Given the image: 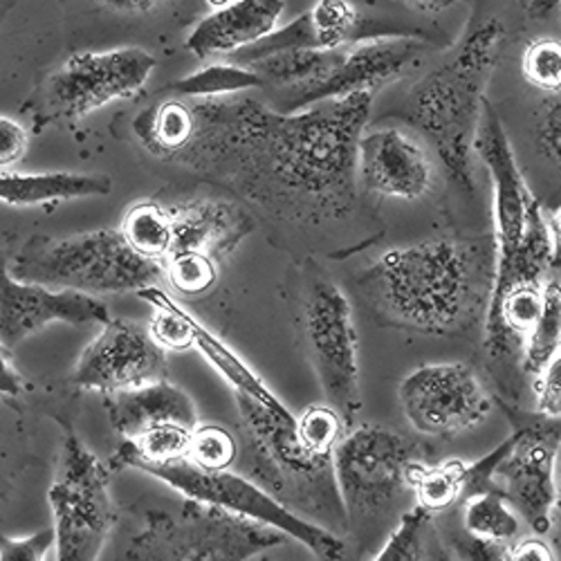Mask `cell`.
<instances>
[{
    "mask_svg": "<svg viewBox=\"0 0 561 561\" xmlns=\"http://www.w3.org/2000/svg\"><path fill=\"white\" fill-rule=\"evenodd\" d=\"M346 48L340 50H290L263 57L245 68L263 79V88H276L278 95L304 90L329 79L344 61Z\"/></svg>",
    "mask_w": 561,
    "mask_h": 561,
    "instance_id": "obj_23",
    "label": "cell"
},
{
    "mask_svg": "<svg viewBox=\"0 0 561 561\" xmlns=\"http://www.w3.org/2000/svg\"><path fill=\"white\" fill-rule=\"evenodd\" d=\"M535 147L541 160L561 167V98L543 104L535 119Z\"/></svg>",
    "mask_w": 561,
    "mask_h": 561,
    "instance_id": "obj_38",
    "label": "cell"
},
{
    "mask_svg": "<svg viewBox=\"0 0 561 561\" xmlns=\"http://www.w3.org/2000/svg\"><path fill=\"white\" fill-rule=\"evenodd\" d=\"M530 391L535 396L537 415L561 420V353L537 373Z\"/></svg>",
    "mask_w": 561,
    "mask_h": 561,
    "instance_id": "obj_39",
    "label": "cell"
},
{
    "mask_svg": "<svg viewBox=\"0 0 561 561\" xmlns=\"http://www.w3.org/2000/svg\"><path fill=\"white\" fill-rule=\"evenodd\" d=\"M427 449L380 425H357L333 451L335 477L346 507L348 533L364 537L382 526L393 530L398 507L413 494L411 472Z\"/></svg>",
    "mask_w": 561,
    "mask_h": 561,
    "instance_id": "obj_6",
    "label": "cell"
},
{
    "mask_svg": "<svg viewBox=\"0 0 561 561\" xmlns=\"http://www.w3.org/2000/svg\"><path fill=\"white\" fill-rule=\"evenodd\" d=\"M357 175L370 194L396 201H420L436 180L427 149L402 128L364 130L357 147Z\"/></svg>",
    "mask_w": 561,
    "mask_h": 561,
    "instance_id": "obj_18",
    "label": "cell"
},
{
    "mask_svg": "<svg viewBox=\"0 0 561 561\" xmlns=\"http://www.w3.org/2000/svg\"><path fill=\"white\" fill-rule=\"evenodd\" d=\"M186 460L203 472H229L239 460V438L218 425H198Z\"/></svg>",
    "mask_w": 561,
    "mask_h": 561,
    "instance_id": "obj_33",
    "label": "cell"
},
{
    "mask_svg": "<svg viewBox=\"0 0 561 561\" xmlns=\"http://www.w3.org/2000/svg\"><path fill=\"white\" fill-rule=\"evenodd\" d=\"M284 10V0H229L192 30L184 48L201 61L231 57L272 34Z\"/></svg>",
    "mask_w": 561,
    "mask_h": 561,
    "instance_id": "obj_20",
    "label": "cell"
},
{
    "mask_svg": "<svg viewBox=\"0 0 561 561\" xmlns=\"http://www.w3.org/2000/svg\"><path fill=\"white\" fill-rule=\"evenodd\" d=\"M308 12L317 25L323 50L344 48L359 30V14L348 0H317Z\"/></svg>",
    "mask_w": 561,
    "mask_h": 561,
    "instance_id": "obj_36",
    "label": "cell"
},
{
    "mask_svg": "<svg viewBox=\"0 0 561 561\" xmlns=\"http://www.w3.org/2000/svg\"><path fill=\"white\" fill-rule=\"evenodd\" d=\"M250 88H263V79L254 70L237 64H214L167 85V90L184 100L231 98Z\"/></svg>",
    "mask_w": 561,
    "mask_h": 561,
    "instance_id": "obj_31",
    "label": "cell"
},
{
    "mask_svg": "<svg viewBox=\"0 0 561 561\" xmlns=\"http://www.w3.org/2000/svg\"><path fill=\"white\" fill-rule=\"evenodd\" d=\"M554 485H557V501L552 510V530L557 533V539L561 541V445L557 454V467H554Z\"/></svg>",
    "mask_w": 561,
    "mask_h": 561,
    "instance_id": "obj_46",
    "label": "cell"
},
{
    "mask_svg": "<svg viewBox=\"0 0 561 561\" xmlns=\"http://www.w3.org/2000/svg\"><path fill=\"white\" fill-rule=\"evenodd\" d=\"M288 539L241 514L186 499L178 512L149 510L124 561H250Z\"/></svg>",
    "mask_w": 561,
    "mask_h": 561,
    "instance_id": "obj_7",
    "label": "cell"
},
{
    "mask_svg": "<svg viewBox=\"0 0 561 561\" xmlns=\"http://www.w3.org/2000/svg\"><path fill=\"white\" fill-rule=\"evenodd\" d=\"M167 376V351L151 337L147 325L111 319L81 353L70 385L108 396L164 382Z\"/></svg>",
    "mask_w": 561,
    "mask_h": 561,
    "instance_id": "obj_14",
    "label": "cell"
},
{
    "mask_svg": "<svg viewBox=\"0 0 561 561\" xmlns=\"http://www.w3.org/2000/svg\"><path fill=\"white\" fill-rule=\"evenodd\" d=\"M14 278L53 290L90 297L139 293L164 278L162 263L139 256L117 229H95L75 237H32L10 263Z\"/></svg>",
    "mask_w": 561,
    "mask_h": 561,
    "instance_id": "obj_5",
    "label": "cell"
},
{
    "mask_svg": "<svg viewBox=\"0 0 561 561\" xmlns=\"http://www.w3.org/2000/svg\"><path fill=\"white\" fill-rule=\"evenodd\" d=\"M23 382L25 380L12 359V351L0 344V398L16 400L23 393Z\"/></svg>",
    "mask_w": 561,
    "mask_h": 561,
    "instance_id": "obj_44",
    "label": "cell"
},
{
    "mask_svg": "<svg viewBox=\"0 0 561 561\" xmlns=\"http://www.w3.org/2000/svg\"><path fill=\"white\" fill-rule=\"evenodd\" d=\"M425 41L415 36H376L359 41L346 50L340 68L317 85L278 95L284 113L306 111L314 104L355 95V92H376L380 85L402 77L425 53Z\"/></svg>",
    "mask_w": 561,
    "mask_h": 561,
    "instance_id": "obj_16",
    "label": "cell"
},
{
    "mask_svg": "<svg viewBox=\"0 0 561 561\" xmlns=\"http://www.w3.org/2000/svg\"><path fill=\"white\" fill-rule=\"evenodd\" d=\"M173 222V252H198L216 263L227 259L254 229V218L237 203L196 198L167 207ZM169 254V256H171Z\"/></svg>",
    "mask_w": 561,
    "mask_h": 561,
    "instance_id": "obj_19",
    "label": "cell"
},
{
    "mask_svg": "<svg viewBox=\"0 0 561 561\" xmlns=\"http://www.w3.org/2000/svg\"><path fill=\"white\" fill-rule=\"evenodd\" d=\"M528 83L546 92H561V41L552 36L535 38L522 61Z\"/></svg>",
    "mask_w": 561,
    "mask_h": 561,
    "instance_id": "obj_37",
    "label": "cell"
},
{
    "mask_svg": "<svg viewBox=\"0 0 561 561\" xmlns=\"http://www.w3.org/2000/svg\"><path fill=\"white\" fill-rule=\"evenodd\" d=\"M153 68L156 59L139 48L77 53L43 79L23 104V113L36 128L72 124L115 100L137 95Z\"/></svg>",
    "mask_w": 561,
    "mask_h": 561,
    "instance_id": "obj_9",
    "label": "cell"
},
{
    "mask_svg": "<svg viewBox=\"0 0 561 561\" xmlns=\"http://www.w3.org/2000/svg\"><path fill=\"white\" fill-rule=\"evenodd\" d=\"M507 30L492 16L467 32L451 61L427 75L409 95V119L427 135L449 180L474 194L472 151L485 85L501 59Z\"/></svg>",
    "mask_w": 561,
    "mask_h": 561,
    "instance_id": "obj_4",
    "label": "cell"
},
{
    "mask_svg": "<svg viewBox=\"0 0 561 561\" xmlns=\"http://www.w3.org/2000/svg\"><path fill=\"white\" fill-rule=\"evenodd\" d=\"M434 537V514L420 505H411L373 561H456L454 554L445 550L436 557L432 548Z\"/></svg>",
    "mask_w": 561,
    "mask_h": 561,
    "instance_id": "obj_27",
    "label": "cell"
},
{
    "mask_svg": "<svg viewBox=\"0 0 561 561\" xmlns=\"http://www.w3.org/2000/svg\"><path fill=\"white\" fill-rule=\"evenodd\" d=\"M561 353V284L559 280H546L543 286V306L537 323L524 344L522 373L524 380L530 382L537 378V373Z\"/></svg>",
    "mask_w": 561,
    "mask_h": 561,
    "instance_id": "obj_29",
    "label": "cell"
},
{
    "mask_svg": "<svg viewBox=\"0 0 561 561\" xmlns=\"http://www.w3.org/2000/svg\"><path fill=\"white\" fill-rule=\"evenodd\" d=\"M557 5H561V0H530L528 14H530L533 19H543V16L550 14Z\"/></svg>",
    "mask_w": 561,
    "mask_h": 561,
    "instance_id": "obj_49",
    "label": "cell"
},
{
    "mask_svg": "<svg viewBox=\"0 0 561 561\" xmlns=\"http://www.w3.org/2000/svg\"><path fill=\"white\" fill-rule=\"evenodd\" d=\"M467 465L462 460H443L438 465L417 462L411 472L415 505L425 507L434 517L462 501Z\"/></svg>",
    "mask_w": 561,
    "mask_h": 561,
    "instance_id": "obj_30",
    "label": "cell"
},
{
    "mask_svg": "<svg viewBox=\"0 0 561 561\" xmlns=\"http://www.w3.org/2000/svg\"><path fill=\"white\" fill-rule=\"evenodd\" d=\"M113 192L108 175L88 173H12L0 171V203L30 207L43 203H61L75 198H95Z\"/></svg>",
    "mask_w": 561,
    "mask_h": 561,
    "instance_id": "obj_22",
    "label": "cell"
},
{
    "mask_svg": "<svg viewBox=\"0 0 561 561\" xmlns=\"http://www.w3.org/2000/svg\"><path fill=\"white\" fill-rule=\"evenodd\" d=\"M346 432H348V425L331 404L308 407L297 417L299 440L308 451L317 456H333V451L337 449Z\"/></svg>",
    "mask_w": 561,
    "mask_h": 561,
    "instance_id": "obj_35",
    "label": "cell"
},
{
    "mask_svg": "<svg viewBox=\"0 0 561 561\" xmlns=\"http://www.w3.org/2000/svg\"><path fill=\"white\" fill-rule=\"evenodd\" d=\"M104 5L117 10V12H128V14H145L156 8H160L167 0H102Z\"/></svg>",
    "mask_w": 561,
    "mask_h": 561,
    "instance_id": "obj_45",
    "label": "cell"
},
{
    "mask_svg": "<svg viewBox=\"0 0 561 561\" xmlns=\"http://www.w3.org/2000/svg\"><path fill=\"white\" fill-rule=\"evenodd\" d=\"M194 331H196V346L194 348H198L201 355L229 382L233 393L248 396V398L261 402L267 409L286 407L270 391V387L256 376V373L237 353H233L220 337H216L211 331H207L198 319H196Z\"/></svg>",
    "mask_w": 561,
    "mask_h": 561,
    "instance_id": "obj_26",
    "label": "cell"
},
{
    "mask_svg": "<svg viewBox=\"0 0 561 561\" xmlns=\"http://www.w3.org/2000/svg\"><path fill=\"white\" fill-rule=\"evenodd\" d=\"M400 404L413 432L434 438L470 432L492 411L485 382L460 362L415 368L400 385Z\"/></svg>",
    "mask_w": 561,
    "mask_h": 561,
    "instance_id": "obj_12",
    "label": "cell"
},
{
    "mask_svg": "<svg viewBox=\"0 0 561 561\" xmlns=\"http://www.w3.org/2000/svg\"><path fill=\"white\" fill-rule=\"evenodd\" d=\"M301 333L325 400L353 430L364 407L353 308L335 280L314 265L304 276Z\"/></svg>",
    "mask_w": 561,
    "mask_h": 561,
    "instance_id": "obj_8",
    "label": "cell"
},
{
    "mask_svg": "<svg viewBox=\"0 0 561 561\" xmlns=\"http://www.w3.org/2000/svg\"><path fill=\"white\" fill-rule=\"evenodd\" d=\"M55 321L70 325H104L111 321V314L106 304L98 297L53 290L14 278L5 254H0V344L14 351L30 335Z\"/></svg>",
    "mask_w": 561,
    "mask_h": 561,
    "instance_id": "obj_17",
    "label": "cell"
},
{
    "mask_svg": "<svg viewBox=\"0 0 561 561\" xmlns=\"http://www.w3.org/2000/svg\"><path fill=\"white\" fill-rule=\"evenodd\" d=\"M64 425V447L48 492L55 514L57 561H98L117 522L111 499V467Z\"/></svg>",
    "mask_w": 561,
    "mask_h": 561,
    "instance_id": "obj_10",
    "label": "cell"
},
{
    "mask_svg": "<svg viewBox=\"0 0 561 561\" xmlns=\"http://www.w3.org/2000/svg\"><path fill=\"white\" fill-rule=\"evenodd\" d=\"M164 278L180 295L196 297L209 293L218 280V263L198 252H175L162 261Z\"/></svg>",
    "mask_w": 561,
    "mask_h": 561,
    "instance_id": "obj_34",
    "label": "cell"
},
{
    "mask_svg": "<svg viewBox=\"0 0 561 561\" xmlns=\"http://www.w3.org/2000/svg\"><path fill=\"white\" fill-rule=\"evenodd\" d=\"M411 5H415L417 10H425V12H445L449 8H454L458 0H409Z\"/></svg>",
    "mask_w": 561,
    "mask_h": 561,
    "instance_id": "obj_48",
    "label": "cell"
},
{
    "mask_svg": "<svg viewBox=\"0 0 561 561\" xmlns=\"http://www.w3.org/2000/svg\"><path fill=\"white\" fill-rule=\"evenodd\" d=\"M239 407V474L265 490L299 517L340 537L348 533L333 456H317L297 436V415L288 407L267 409L233 393Z\"/></svg>",
    "mask_w": 561,
    "mask_h": 561,
    "instance_id": "obj_3",
    "label": "cell"
},
{
    "mask_svg": "<svg viewBox=\"0 0 561 561\" xmlns=\"http://www.w3.org/2000/svg\"><path fill=\"white\" fill-rule=\"evenodd\" d=\"M510 440V451L494 470V483L535 535H548L557 501L554 467L561 420L539 415L533 423H514Z\"/></svg>",
    "mask_w": 561,
    "mask_h": 561,
    "instance_id": "obj_13",
    "label": "cell"
},
{
    "mask_svg": "<svg viewBox=\"0 0 561 561\" xmlns=\"http://www.w3.org/2000/svg\"><path fill=\"white\" fill-rule=\"evenodd\" d=\"M122 237L126 243L149 261L162 263L173 252V222L167 207L160 203L133 205L122 222Z\"/></svg>",
    "mask_w": 561,
    "mask_h": 561,
    "instance_id": "obj_28",
    "label": "cell"
},
{
    "mask_svg": "<svg viewBox=\"0 0 561 561\" xmlns=\"http://www.w3.org/2000/svg\"><path fill=\"white\" fill-rule=\"evenodd\" d=\"M194 128V106L184 98L153 104L151 108L139 113L133 122V130L142 147L164 162L186 149V145L192 142Z\"/></svg>",
    "mask_w": 561,
    "mask_h": 561,
    "instance_id": "obj_24",
    "label": "cell"
},
{
    "mask_svg": "<svg viewBox=\"0 0 561 561\" xmlns=\"http://www.w3.org/2000/svg\"><path fill=\"white\" fill-rule=\"evenodd\" d=\"M503 561H557L552 548L539 537H524L505 548Z\"/></svg>",
    "mask_w": 561,
    "mask_h": 561,
    "instance_id": "obj_43",
    "label": "cell"
},
{
    "mask_svg": "<svg viewBox=\"0 0 561 561\" xmlns=\"http://www.w3.org/2000/svg\"><path fill=\"white\" fill-rule=\"evenodd\" d=\"M192 142L169 162L225 186L272 220L323 225L353 214L357 147L373 92L284 113L252 98L194 100Z\"/></svg>",
    "mask_w": 561,
    "mask_h": 561,
    "instance_id": "obj_1",
    "label": "cell"
},
{
    "mask_svg": "<svg viewBox=\"0 0 561 561\" xmlns=\"http://www.w3.org/2000/svg\"><path fill=\"white\" fill-rule=\"evenodd\" d=\"M492 280L494 241L436 239L382 254L359 276V290L387 323L456 335L485 317Z\"/></svg>",
    "mask_w": 561,
    "mask_h": 561,
    "instance_id": "obj_2",
    "label": "cell"
},
{
    "mask_svg": "<svg viewBox=\"0 0 561 561\" xmlns=\"http://www.w3.org/2000/svg\"><path fill=\"white\" fill-rule=\"evenodd\" d=\"M55 541V528H45L21 539L0 535V561H45Z\"/></svg>",
    "mask_w": 561,
    "mask_h": 561,
    "instance_id": "obj_40",
    "label": "cell"
},
{
    "mask_svg": "<svg viewBox=\"0 0 561 561\" xmlns=\"http://www.w3.org/2000/svg\"><path fill=\"white\" fill-rule=\"evenodd\" d=\"M30 147V133L27 128L12 119L0 115V171H8L16 167Z\"/></svg>",
    "mask_w": 561,
    "mask_h": 561,
    "instance_id": "obj_42",
    "label": "cell"
},
{
    "mask_svg": "<svg viewBox=\"0 0 561 561\" xmlns=\"http://www.w3.org/2000/svg\"><path fill=\"white\" fill-rule=\"evenodd\" d=\"M137 470L171 485L186 499L222 507L227 512L241 514L245 519L280 530L306 546L319 561H344L348 554L344 537L299 517V514L274 501L265 490L239 472H203L190 460L139 465Z\"/></svg>",
    "mask_w": 561,
    "mask_h": 561,
    "instance_id": "obj_11",
    "label": "cell"
},
{
    "mask_svg": "<svg viewBox=\"0 0 561 561\" xmlns=\"http://www.w3.org/2000/svg\"><path fill=\"white\" fill-rule=\"evenodd\" d=\"M550 227V237H552V252H554V263L561 261V207L548 218Z\"/></svg>",
    "mask_w": 561,
    "mask_h": 561,
    "instance_id": "obj_47",
    "label": "cell"
},
{
    "mask_svg": "<svg viewBox=\"0 0 561 561\" xmlns=\"http://www.w3.org/2000/svg\"><path fill=\"white\" fill-rule=\"evenodd\" d=\"M462 530L481 541L512 543L519 537L522 517L499 488H490L462 499Z\"/></svg>",
    "mask_w": 561,
    "mask_h": 561,
    "instance_id": "obj_25",
    "label": "cell"
},
{
    "mask_svg": "<svg viewBox=\"0 0 561 561\" xmlns=\"http://www.w3.org/2000/svg\"><path fill=\"white\" fill-rule=\"evenodd\" d=\"M104 407L111 417V425L117 434L124 436V440H135L164 425H178L186 430L198 427V411L194 400L169 380L108 393Z\"/></svg>",
    "mask_w": 561,
    "mask_h": 561,
    "instance_id": "obj_21",
    "label": "cell"
},
{
    "mask_svg": "<svg viewBox=\"0 0 561 561\" xmlns=\"http://www.w3.org/2000/svg\"><path fill=\"white\" fill-rule=\"evenodd\" d=\"M447 543L456 561H503L507 543L481 541L472 535H467L462 528L449 533Z\"/></svg>",
    "mask_w": 561,
    "mask_h": 561,
    "instance_id": "obj_41",
    "label": "cell"
},
{
    "mask_svg": "<svg viewBox=\"0 0 561 561\" xmlns=\"http://www.w3.org/2000/svg\"><path fill=\"white\" fill-rule=\"evenodd\" d=\"M474 151L492 178L494 256L514 254L526 243L533 225L543 214V209L533 196L517 158H514L503 122L488 100L479 117Z\"/></svg>",
    "mask_w": 561,
    "mask_h": 561,
    "instance_id": "obj_15",
    "label": "cell"
},
{
    "mask_svg": "<svg viewBox=\"0 0 561 561\" xmlns=\"http://www.w3.org/2000/svg\"><path fill=\"white\" fill-rule=\"evenodd\" d=\"M145 301H149L156 308V314L149 323L151 337L164 348V351H190L196 346V317H192L186 310H182L167 293H162L158 286L145 288L137 293Z\"/></svg>",
    "mask_w": 561,
    "mask_h": 561,
    "instance_id": "obj_32",
    "label": "cell"
},
{
    "mask_svg": "<svg viewBox=\"0 0 561 561\" xmlns=\"http://www.w3.org/2000/svg\"><path fill=\"white\" fill-rule=\"evenodd\" d=\"M259 561H272V559H270V557H265V554H261V559H259Z\"/></svg>",
    "mask_w": 561,
    "mask_h": 561,
    "instance_id": "obj_50",
    "label": "cell"
}]
</instances>
